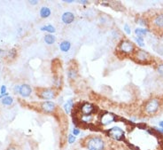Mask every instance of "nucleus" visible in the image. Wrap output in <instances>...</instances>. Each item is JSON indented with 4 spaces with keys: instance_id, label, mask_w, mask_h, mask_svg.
Segmentation results:
<instances>
[{
    "instance_id": "obj_1",
    "label": "nucleus",
    "mask_w": 163,
    "mask_h": 150,
    "mask_svg": "<svg viewBox=\"0 0 163 150\" xmlns=\"http://www.w3.org/2000/svg\"><path fill=\"white\" fill-rule=\"evenodd\" d=\"M85 147L88 150H104L106 147V143L101 137L91 136L86 140Z\"/></svg>"
},
{
    "instance_id": "obj_2",
    "label": "nucleus",
    "mask_w": 163,
    "mask_h": 150,
    "mask_svg": "<svg viewBox=\"0 0 163 150\" xmlns=\"http://www.w3.org/2000/svg\"><path fill=\"white\" fill-rule=\"evenodd\" d=\"M135 50H136V47L134 44L132 42L129 41L128 39L121 40L118 45V51L121 54H126V55L133 54L135 52Z\"/></svg>"
},
{
    "instance_id": "obj_3",
    "label": "nucleus",
    "mask_w": 163,
    "mask_h": 150,
    "mask_svg": "<svg viewBox=\"0 0 163 150\" xmlns=\"http://www.w3.org/2000/svg\"><path fill=\"white\" fill-rule=\"evenodd\" d=\"M106 134L110 138H112V140H116V141H121L122 140H124V138H125L124 131L119 126L112 127L111 129H109L106 132Z\"/></svg>"
},
{
    "instance_id": "obj_4",
    "label": "nucleus",
    "mask_w": 163,
    "mask_h": 150,
    "mask_svg": "<svg viewBox=\"0 0 163 150\" xmlns=\"http://www.w3.org/2000/svg\"><path fill=\"white\" fill-rule=\"evenodd\" d=\"M57 92L54 88H43L37 90V96L39 98L46 100H51L56 97Z\"/></svg>"
},
{
    "instance_id": "obj_5",
    "label": "nucleus",
    "mask_w": 163,
    "mask_h": 150,
    "mask_svg": "<svg viewBox=\"0 0 163 150\" xmlns=\"http://www.w3.org/2000/svg\"><path fill=\"white\" fill-rule=\"evenodd\" d=\"M98 120H99L100 125L107 126L111 124L112 123L117 121V116L111 112H104L99 115Z\"/></svg>"
},
{
    "instance_id": "obj_6",
    "label": "nucleus",
    "mask_w": 163,
    "mask_h": 150,
    "mask_svg": "<svg viewBox=\"0 0 163 150\" xmlns=\"http://www.w3.org/2000/svg\"><path fill=\"white\" fill-rule=\"evenodd\" d=\"M134 55H135V60L140 63H145L152 60V56L149 54V53L144 50H141V49L137 50Z\"/></svg>"
},
{
    "instance_id": "obj_7",
    "label": "nucleus",
    "mask_w": 163,
    "mask_h": 150,
    "mask_svg": "<svg viewBox=\"0 0 163 150\" xmlns=\"http://www.w3.org/2000/svg\"><path fill=\"white\" fill-rule=\"evenodd\" d=\"M160 107V102L158 100L156 99H152L151 100H149L146 105H145V111L146 114L152 115V114H154L157 112L158 109Z\"/></svg>"
},
{
    "instance_id": "obj_8",
    "label": "nucleus",
    "mask_w": 163,
    "mask_h": 150,
    "mask_svg": "<svg viewBox=\"0 0 163 150\" xmlns=\"http://www.w3.org/2000/svg\"><path fill=\"white\" fill-rule=\"evenodd\" d=\"M78 111L81 115H92L95 112V106L89 102H84L80 105Z\"/></svg>"
},
{
    "instance_id": "obj_9",
    "label": "nucleus",
    "mask_w": 163,
    "mask_h": 150,
    "mask_svg": "<svg viewBox=\"0 0 163 150\" xmlns=\"http://www.w3.org/2000/svg\"><path fill=\"white\" fill-rule=\"evenodd\" d=\"M41 110L45 114H52L56 110V104L53 101L46 100L44 102H42L40 105Z\"/></svg>"
},
{
    "instance_id": "obj_10",
    "label": "nucleus",
    "mask_w": 163,
    "mask_h": 150,
    "mask_svg": "<svg viewBox=\"0 0 163 150\" xmlns=\"http://www.w3.org/2000/svg\"><path fill=\"white\" fill-rule=\"evenodd\" d=\"M61 20L65 24H71L75 20V14L71 12H66L61 16Z\"/></svg>"
},
{
    "instance_id": "obj_11",
    "label": "nucleus",
    "mask_w": 163,
    "mask_h": 150,
    "mask_svg": "<svg viewBox=\"0 0 163 150\" xmlns=\"http://www.w3.org/2000/svg\"><path fill=\"white\" fill-rule=\"evenodd\" d=\"M32 92V89L31 87L29 86L28 84H22L20 85V94L22 96V97L26 98V97H28V96H30V94H31Z\"/></svg>"
},
{
    "instance_id": "obj_12",
    "label": "nucleus",
    "mask_w": 163,
    "mask_h": 150,
    "mask_svg": "<svg viewBox=\"0 0 163 150\" xmlns=\"http://www.w3.org/2000/svg\"><path fill=\"white\" fill-rule=\"evenodd\" d=\"M79 121H80V123L89 124L93 121V116H92V115H81Z\"/></svg>"
},
{
    "instance_id": "obj_13",
    "label": "nucleus",
    "mask_w": 163,
    "mask_h": 150,
    "mask_svg": "<svg viewBox=\"0 0 163 150\" xmlns=\"http://www.w3.org/2000/svg\"><path fill=\"white\" fill-rule=\"evenodd\" d=\"M59 49L63 52H67L71 49V43L67 40H64L59 44Z\"/></svg>"
},
{
    "instance_id": "obj_14",
    "label": "nucleus",
    "mask_w": 163,
    "mask_h": 150,
    "mask_svg": "<svg viewBox=\"0 0 163 150\" xmlns=\"http://www.w3.org/2000/svg\"><path fill=\"white\" fill-rule=\"evenodd\" d=\"M74 107V100L72 99L67 100V101L64 104V110L66 114H70Z\"/></svg>"
},
{
    "instance_id": "obj_15",
    "label": "nucleus",
    "mask_w": 163,
    "mask_h": 150,
    "mask_svg": "<svg viewBox=\"0 0 163 150\" xmlns=\"http://www.w3.org/2000/svg\"><path fill=\"white\" fill-rule=\"evenodd\" d=\"M67 76L70 80H75L78 77V72L77 69L75 68H69L67 71Z\"/></svg>"
},
{
    "instance_id": "obj_16",
    "label": "nucleus",
    "mask_w": 163,
    "mask_h": 150,
    "mask_svg": "<svg viewBox=\"0 0 163 150\" xmlns=\"http://www.w3.org/2000/svg\"><path fill=\"white\" fill-rule=\"evenodd\" d=\"M154 26L157 27V28H160V29L163 28V14L157 15L154 18Z\"/></svg>"
},
{
    "instance_id": "obj_17",
    "label": "nucleus",
    "mask_w": 163,
    "mask_h": 150,
    "mask_svg": "<svg viewBox=\"0 0 163 150\" xmlns=\"http://www.w3.org/2000/svg\"><path fill=\"white\" fill-rule=\"evenodd\" d=\"M51 14H52V12H51V9L49 7L44 6L40 10V16L42 18H47L51 15Z\"/></svg>"
},
{
    "instance_id": "obj_18",
    "label": "nucleus",
    "mask_w": 163,
    "mask_h": 150,
    "mask_svg": "<svg viewBox=\"0 0 163 150\" xmlns=\"http://www.w3.org/2000/svg\"><path fill=\"white\" fill-rule=\"evenodd\" d=\"M44 42L46 43L47 45H53V44H54L55 41H56L55 37L53 35H52V34L45 35L44 37Z\"/></svg>"
},
{
    "instance_id": "obj_19",
    "label": "nucleus",
    "mask_w": 163,
    "mask_h": 150,
    "mask_svg": "<svg viewBox=\"0 0 163 150\" xmlns=\"http://www.w3.org/2000/svg\"><path fill=\"white\" fill-rule=\"evenodd\" d=\"M148 32L147 29H142V28H137L135 29V34L137 35V37H143L144 36H145Z\"/></svg>"
},
{
    "instance_id": "obj_20",
    "label": "nucleus",
    "mask_w": 163,
    "mask_h": 150,
    "mask_svg": "<svg viewBox=\"0 0 163 150\" xmlns=\"http://www.w3.org/2000/svg\"><path fill=\"white\" fill-rule=\"evenodd\" d=\"M41 31H45V32H48V33H55V28L53 26V25H44L43 27H41L40 29Z\"/></svg>"
},
{
    "instance_id": "obj_21",
    "label": "nucleus",
    "mask_w": 163,
    "mask_h": 150,
    "mask_svg": "<svg viewBox=\"0 0 163 150\" xmlns=\"http://www.w3.org/2000/svg\"><path fill=\"white\" fill-rule=\"evenodd\" d=\"M13 98L11 97V96H6V97H5L2 100V103L4 105H7V106L13 104Z\"/></svg>"
},
{
    "instance_id": "obj_22",
    "label": "nucleus",
    "mask_w": 163,
    "mask_h": 150,
    "mask_svg": "<svg viewBox=\"0 0 163 150\" xmlns=\"http://www.w3.org/2000/svg\"><path fill=\"white\" fill-rule=\"evenodd\" d=\"M16 55H17V52H16V50H15V49H12L11 51L8 52V54H7L8 58L11 59V60L14 59V58L16 57Z\"/></svg>"
},
{
    "instance_id": "obj_23",
    "label": "nucleus",
    "mask_w": 163,
    "mask_h": 150,
    "mask_svg": "<svg viewBox=\"0 0 163 150\" xmlns=\"http://www.w3.org/2000/svg\"><path fill=\"white\" fill-rule=\"evenodd\" d=\"M135 40H136V42L137 43V45H138L140 47H144V45H145L144 38L141 37H137L135 38Z\"/></svg>"
},
{
    "instance_id": "obj_24",
    "label": "nucleus",
    "mask_w": 163,
    "mask_h": 150,
    "mask_svg": "<svg viewBox=\"0 0 163 150\" xmlns=\"http://www.w3.org/2000/svg\"><path fill=\"white\" fill-rule=\"evenodd\" d=\"M75 140H76V138H75V136H74L73 134H69V135L67 136V142H68L69 144L75 143Z\"/></svg>"
},
{
    "instance_id": "obj_25",
    "label": "nucleus",
    "mask_w": 163,
    "mask_h": 150,
    "mask_svg": "<svg viewBox=\"0 0 163 150\" xmlns=\"http://www.w3.org/2000/svg\"><path fill=\"white\" fill-rule=\"evenodd\" d=\"M137 21V23H138L139 25H141V26H146L147 25V23H146V21H145V19H138V20H136Z\"/></svg>"
},
{
    "instance_id": "obj_26",
    "label": "nucleus",
    "mask_w": 163,
    "mask_h": 150,
    "mask_svg": "<svg viewBox=\"0 0 163 150\" xmlns=\"http://www.w3.org/2000/svg\"><path fill=\"white\" fill-rule=\"evenodd\" d=\"M157 71L160 74V76H161L163 77V64H160V65L158 66L157 68Z\"/></svg>"
},
{
    "instance_id": "obj_27",
    "label": "nucleus",
    "mask_w": 163,
    "mask_h": 150,
    "mask_svg": "<svg viewBox=\"0 0 163 150\" xmlns=\"http://www.w3.org/2000/svg\"><path fill=\"white\" fill-rule=\"evenodd\" d=\"M80 132H81V131H80V129L79 128H77V127H75L74 129H73V131H72V134L74 135V136H78L79 134H80Z\"/></svg>"
},
{
    "instance_id": "obj_28",
    "label": "nucleus",
    "mask_w": 163,
    "mask_h": 150,
    "mask_svg": "<svg viewBox=\"0 0 163 150\" xmlns=\"http://www.w3.org/2000/svg\"><path fill=\"white\" fill-rule=\"evenodd\" d=\"M124 31H125V33H127V34L131 33V29H130V28H129V26L128 24L124 25Z\"/></svg>"
},
{
    "instance_id": "obj_29",
    "label": "nucleus",
    "mask_w": 163,
    "mask_h": 150,
    "mask_svg": "<svg viewBox=\"0 0 163 150\" xmlns=\"http://www.w3.org/2000/svg\"><path fill=\"white\" fill-rule=\"evenodd\" d=\"M0 92H1V95H5L6 93V86L5 85H2L1 88H0Z\"/></svg>"
},
{
    "instance_id": "obj_30",
    "label": "nucleus",
    "mask_w": 163,
    "mask_h": 150,
    "mask_svg": "<svg viewBox=\"0 0 163 150\" xmlns=\"http://www.w3.org/2000/svg\"><path fill=\"white\" fill-rule=\"evenodd\" d=\"M155 132H158V133H160V134H163V129L160 127V128H155Z\"/></svg>"
},
{
    "instance_id": "obj_31",
    "label": "nucleus",
    "mask_w": 163,
    "mask_h": 150,
    "mask_svg": "<svg viewBox=\"0 0 163 150\" xmlns=\"http://www.w3.org/2000/svg\"><path fill=\"white\" fill-rule=\"evenodd\" d=\"M20 85H15V87H14V92L17 93V92H19L20 93Z\"/></svg>"
},
{
    "instance_id": "obj_32",
    "label": "nucleus",
    "mask_w": 163,
    "mask_h": 150,
    "mask_svg": "<svg viewBox=\"0 0 163 150\" xmlns=\"http://www.w3.org/2000/svg\"><path fill=\"white\" fill-rule=\"evenodd\" d=\"M28 3L33 5H36L38 4V1H37V0H30V1H28Z\"/></svg>"
},
{
    "instance_id": "obj_33",
    "label": "nucleus",
    "mask_w": 163,
    "mask_h": 150,
    "mask_svg": "<svg viewBox=\"0 0 163 150\" xmlns=\"http://www.w3.org/2000/svg\"><path fill=\"white\" fill-rule=\"evenodd\" d=\"M79 4H84V5H88L89 4V1H85V0H79L77 1Z\"/></svg>"
},
{
    "instance_id": "obj_34",
    "label": "nucleus",
    "mask_w": 163,
    "mask_h": 150,
    "mask_svg": "<svg viewBox=\"0 0 163 150\" xmlns=\"http://www.w3.org/2000/svg\"><path fill=\"white\" fill-rule=\"evenodd\" d=\"M74 2H75L74 0H64V3H67V4H72Z\"/></svg>"
},
{
    "instance_id": "obj_35",
    "label": "nucleus",
    "mask_w": 163,
    "mask_h": 150,
    "mask_svg": "<svg viewBox=\"0 0 163 150\" xmlns=\"http://www.w3.org/2000/svg\"><path fill=\"white\" fill-rule=\"evenodd\" d=\"M7 150H16V148H15L14 147H9L7 148Z\"/></svg>"
},
{
    "instance_id": "obj_36",
    "label": "nucleus",
    "mask_w": 163,
    "mask_h": 150,
    "mask_svg": "<svg viewBox=\"0 0 163 150\" xmlns=\"http://www.w3.org/2000/svg\"><path fill=\"white\" fill-rule=\"evenodd\" d=\"M159 125H160V127H161L162 129H163V121H161V122H160V124H159Z\"/></svg>"
},
{
    "instance_id": "obj_37",
    "label": "nucleus",
    "mask_w": 163,
    "mask_h": 150,
    "mask_svg": "<svg viewBox=\"0 0 163 150\" xmlns=\"http://www.w3.org/2000/svg\"><path fill=\"white\" fill-rule=\"evenodd\" d=\"M2 52H3V50H1V49H0V54H1Z\"/></svg>"
}]
</instances>
